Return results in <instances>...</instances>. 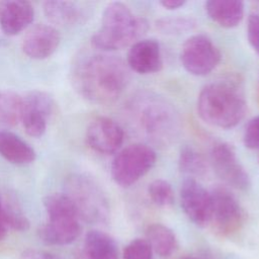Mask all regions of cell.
Returning <instances> with one entry per match:
<instances>
[{"mask_svg": "<svg viewBox=\"0 0 259 259\" xmlns=\"http://www.w3.org/2000/svg\"><path fill=\"white\" fill-rule=\"evenodd\" d=\"M130 81L128 67L109 53L82 56L73 66L72 83L86 100L96 104H109L122 94Z\"/></svg>", "mask_w": 259, "mask_h": 259, "instance_id": "6da1fadb", "label": "cell"}, {"mask_svg": "<svg viewBox=\"0 0 259 259\" xmlns=\"http://www.w3.org/2000/svg\"><path fill=\"white\" fill-rule=\"evenodd\" d=\"M247 102L242 84L234 78L205 85L197 98L200 118L219 128L236 126L245 116Z\"/></svg>", "mask_w": 259, "mask_h": 259, "instance_id": "7a4b0ae2", "label": "cell"}, {"mask_svg": "<svg viewBox=\"0 0 259 259\" xmlns=\"http://www.w3.org/2000/svg\"><path fill=\"white\" fill-rule=\"evenodd\" d=\"M144 18L137 17L121 2H111L103 10L99 28L92 35V46L104 53H110L132 46L147 30Z\"/></svg>", "mask_w": 259, "mask_h": 259, "instance_id": "3957f363", "label": "cell"}, {"mask_svg": "<svg viewBox=\"0 0 259 259\" xmlns=\"http://www.w3.org/2000/svg\"><path fill=\"white\" fill-rule=\"evenodd\" d=\"M48 222L39 229V238L49 245L73 243L81 233L80 218L70 198L63 193H52L44 198Z\"/></svg>", "mask_w": 259, "mask_h": 259, "instance_id": "277c9868", "label": "cell"}, {"mask_svg": "<svg viewBox=\"0 0 259 259\" xmlns=\"http://www.w3.org/2000/svg\"><path fill=\"white\" fill-rule=\"evenodd\" d=\"M134 108L139 127L150 140L167 144L175 138L179 126L178 116L164 100L147 96L140 99Z\"/></svg>", "mask_w": 259, "mask_h": 259, "instance_id": "5b68a950", "label": "cell"}, {"mask_svg": "<svg viewBox=\"0 0 259 259\" xmlns=\"http://www.w3.org/2000/svg\"><path fill=\"white\" fill-rule=\"evenodd\" d=\"M64 193L70 198L80 218L88 223L105 222L109 207L106 196L94 179L74 173L66 178Z\"/></svg>", "mask_w": 259, "mask_h": 259, "instance_id": "8992f818", "label": "cell"}, {"mask_svg": "<svg viewBox=\"0 0 259 259\" xmlns=\"http://www.w3.org/2000/svg\"><path fill=\"white\" fill-rule=\"evenodd\" d=\"M155 151L145 144H132L119 151L110 165L113 181L128 187L145 176L156 163Z\"/></svg>", "mask_w": 259, "mask_h": 259, "instance_id": "52a82bcc", "label": "cell"}, {"mask_svg": "<svg viewBox=\"0 0 259 259\" xmlns=\"http://www.w3.org/2000/svg\"><path fill=\"white\" fill-rule=\"evenodd\" d=\"M221 52L213 41L204 34H194L183 44L180 61L191 75L205 76L212 72L221 62Z\"/></svg>", "mask_w": 259, "mask_h": 259, "instance_id": "ba28073f", "label": "cell"}, {"mask_svg": "<svg viewBox=\"0 0 259 259\" xmlns=\"http://www.w3.org/2000/svg\"><path fill=\"white\" fill-rule=\"evenodd\" d=\"M211 208L209 224L221 235L228 236L239 230L243 223V210L233 193L224 186L210 191Z\"/></svg>", "mask_w": 259, "mask_h": 259, "instance_id": "9c48e42d", "label": "cell"}, {"mask_svg": "<svg viewBox=\"0 0 259 259\" xmlns=\"http://www.w3.org/2000/svg\"><path fill=\"white\" fill-rule=\"evenodd\" d=\"M209 161L214 173L229 186L240 190L250 187V177L232 145L223 142L215 144L210 151Z\"/></svg>", "mask_w": 259, "mask_h": 259, "instance_id": "30bf717a", "label": "cell"}, {"mask_svg": "<svg viewBox=\"0 0 259 259\" xmlns=\"http://www.w3.org/2000/svg\"><path fill=\"white\" fill-rule=\"evenodd\" d=\"M22 101V125L28 136L40 138L46 133L48 118L54 113L55 100L45 91L33 90L23 96Z\"/></svg>", "mask_w": 259, "mask_h": 259, "instance_id": "8fae6325", "label": "cell"}, {"mask_svg": "<svg viewBox=\"0 0 259 259\" xmlns=\"http://www.w3.org/2000/svg\"><path fill=\"white\" fill-rule=\"evenodd\" d=\"M180 203L187 218L198 227L209 225L211 197L207 191L194 178L188 177L180 187Z\"/></svg>", "mask_w": 259, "mask_h": 259, "instance_id": "7c38bea8", "label": "cell"}, {"mask_svg": "<svg viewBox=\"0 0 259 259\" xmlns=\"http://www.w3.org/2000/svg\"><path fill=\"white\" fill-rule=\"evenodd\" d=\"M85 137L88 146L92 150L109 155L120 149L124 133L115 120L106 116H98L88 124Z\"/></svg>", "mask_w": 259, "mask_h": 259, "instance_id": "4fadbf2b", "label": "cell"}, {"mask_svg": "<svg viewBox=\"0 0 259 259\" xmlns=\"http://www.w3.org/2000/svg\"><path fill=\"white\" fill-rule=\"evenodd\" d=\"M126 66L138 74H153L163 67L160 44L154 38L139 39L134 42L126 55Z\"/></svg>", "mask_w": 259, "mask_h": 259, "instance_id": "5bb4252c", "label": "cell"}, {"mask_svg": "<svg viewBox=\"0 0 259 259\" xmlns=\"http://www.w3.org/2000/svg\"><path fill=\"white\" fill-rule=\"evenodd\" d=\"M60 41L61 35L56 27L50 24H36L24 35L22 50L31 59L44 60L57 51Z\"/></svg>", "mask_w": 259, "mask_h": 259, "instance_id": "9a60e30c", "label": "cell"}, {"mask_svg": "<svg viewBox=\"0 0 259 259\" xmlns=\"http://www.w3.org/2000/svg\"><path fill=\"white\" fill-rule=\"evenodd\" d=\"M34 18L30 2L23 0L0 1V28L7 35H15L25 29Z\"/></svg>", "mask_w": 259, "mask_h": 259, "instance_id": "2e32d148", "label": "cell"}, {"mask_svg": "<svg viewBox=\"0 0 259 259\" xmlns=\"http://www.w3.org/2000/svg\"><path fill=\"white\" fill-rule=\"evenodd\" d=\"M0 156L15 165H28L34 162V149L17 135L0 130Z\"/></svg>", "mask_w": 259, "mask_h": 259, "instance_id": "e0dca14e", "label": "cell"}, {"mask_svg": "<svg viewBox=\"0 0 259 259\" xmlns=\"http://www.w3.org/2000/svg\"><path fill=\"white\" fill-rule=\"evenodd\" d=\"M204 6L210 19L225 28L236 27L244 16V3L239 0H209Z\"/></svg>", "mask_w": 259, "mask_h": 259, "instance_id": "ac0fdd59", "label": "cell"}, {"mask_svg": "<svg viewBox=\"0 0 259 259\" xmlns=\"http://www.w3.org/2000/svg\"><path fill=\"white\" fill-rule=\"evenodd\" d=\"M83 253L87 259H118L114 240L106 233L97 230L86 234Z\"/></svg>", "mask_w": 259, "mask_h": 259, "instance_id": "d6986e66", "label": "cell"}, {"mask_svg": "<svg viewBox=\"0 0 259 259\" xmlns=\"http://www.w3.org/2000/svg\"><path fill=\"white\" fill-rule=\"evenodd\" d=\"M44 12L51 22L60 26H73L83 17L81 8L71 1H46Z\"/></svg>", "mask_w": 259, "mask_h": 259, "instance_id": "ffe728a7", "label": "cell"}, {"mask_svg": "<svg viewBox=\"0 0 259 259\" xmlns=\"http://www.w3.org/2000/svg\"><path fill=\"white\" fill-rule=\"evenodd\" d=\"M146 237L152 250L160 256H169L177 249L178 243L174 232L162 224L150 225Z\"/></svg>", "mask_w": 259, "mask_h": 259, "instance_id": "44dd1931", "label": "cell"}, {"mask_svg": "<svg viewBox=\"0 0 259 259\" xmlns=\"http://www.w3.org/2000/svg\"><path fill=\"white\" fill-rule=\"evenodd\" d=\"M22 96L13 91H0V126H14L21 120Z\"/></svg>", "mask_w": 259, "mask_h": 259, "instance_id": "7402d4cb", "label": "cell"}, {"mask_svg": "<svg viewBox=\"0 0 259 259\" xmlns=\"http://www.w3.org/2000/svg\"><path fill=\"white\" fill-rule=\"evenodd\" d=\"M178 167L182 173L198 177L206 172V161L194 148L184 146L179 153Z\"/></svg>", "mask_w": 259, "mask_h": 259, "instance_id": "603a6c76", "label": "cell"}, {"mask_svg": "<svg viewBox=\"0 0 259 259\" xmlns=\"http://www.w3.org/2000/svg\"><path fill=\"white\" fill-rule=\"evenodd\" d=\"M151 200L158 206H169L174 201V191L171 184L164 179H156L148 186Z\"/></svg>", "mask_w": 259, "mask_h": 259, "instance_id": "cb8c5ba5", "label": "cell"}, {"mask_svg": "<svg viewBox=\"0 0 259 259\" xmlns=\"http://www.w3.org/2000/svg\"><path fill=\"white\" fill-rule=\"evenodd\" d=\"M152 248L146 239L133 240L123 250L124 259H153Z\"/></svg>", "mask_w": 259, "mask_h": 259, "instance_id": "d4e9b609", "label": "cell"}, {"mask_svg": "<svg viewBox=\"0 0 259 259\" xmlns=\"http://www.w3.org/2000/svg\"><path fill=\"white\" fill-rule=\"evenodd\" d=\"M244 145L252 150L259 149V115L253 117L247 123L244 136H243Z\"/></svg>", "mask_w": 259, "mask_h": 259, "instance_id": "484cf974", "label": "cell"}, {"mask_svg": "<svg viewBox=\"0 0 259 259\" xmlns=\"http://www.w3.org/2000/svg\"><path fill=\"white\" fill-rule=\"evenodd\" d=\"M247 38L251 48L259 56V14L252 13L247 22Z\"/></svg>", "mask_w": 259, "mask_h": 259, "instance_id": "4316f807", "label": "cell"}, {"mask_svg": "<svg viewBox=\"0 0 259 259\" xmlns=\"http://www.w3.org/2000/svg\"><path fill=\"white\" fill-rule=\"evenodd\" d=\"M191 19L186 18H172V19H163L159 22V26L163 31H169V32H175V31H181L184 29L191 28L192 25Z\"/></svg>", "mask_w": 259, "mask_h": 259, "instance_id": "83f0119b", "label": "cell"}, {"mask_svg": "<svg viewBox=\"0 0 259 259\" xmlns=\"http://www.w3.org/2000/svg\"><path fill=\"white\" fill-rule=\"evenodd\" d=\"M186 3L185 0H161L159 4L168 10H176L182 6H184Z\"/></svg>", "mask_w": 259, "mask_h": 259, "instance_id": "f1b7e54d", "label": "cell"}, {"mask_svg": "<svg viewBox=\"0 0 259 259\" xmlns=\"http://www.w3.org/2000/svg\"><path fill=\"white\" fill-rule=\"evenodd\" d=\"M26 259H61V258L49 252L32 251L26 255Z\"/></svg>", "mask_w": 259, "mask_h": 259, "instance_id": "f546056e", "label": "cell"}, {"mask_svg": "<svg viewBox=\"0 0 259 259\" xmlns=\"http://www.w3.org/2000/svg\"><path fill=\"white\" fill-rule=\"evenodd\" d=\"M7 227H6V225H5V223L3 222V220H2V218L0 217V241H2L4 238H5V236H6V233H7Z\"/></svg>", "mask_w": 259, "mask_h": 259, "instance_id": "4dcf8cb0", "label": "cell"}, {"mask_svg": "<svg viewBox=\"0 0 259 259\" xmlns=\"http://www.w3.org/2000/svg\"><path fill=\"white\" fill-rule=\"evenodd\" d=\"M76 259H87V258L85 257V255H84V253H83V251H82V252H80L79 254H77Z\"/></svg>", "mask_w": 259, "mask_h": 259, "instance_id": "1f68e13d", "label": "cell"}, {"mask_svg": "<svg viewBox=\"0 0 259 259\" xmlns=\"http://www.w3.org/2000/svg\"><path fill=\"white\" fill-rule=\"evenodd\" d=\"M3 203H4V200L2 198V195H1V192H0V212L2 210V207H3Z\"/></svg>", "mask_w": 259, "mask_h": 259, "instance_id": "d6a6232c", "label": "cell"}, {"mask_svg": "<svg viewBox=\"0 0 259 259\" xmlns=\"http://www.w3.org/2000/svg\"><path fill=\"white\" fill-rule=\"evenodd\" d=\"M183 259H197V258H194V257H186V258H183Z\"/></svg>", "mask_w": 259, "mask_h": 259, "instance_id": "836d02e7", "label": "cell"}]
</instances>
